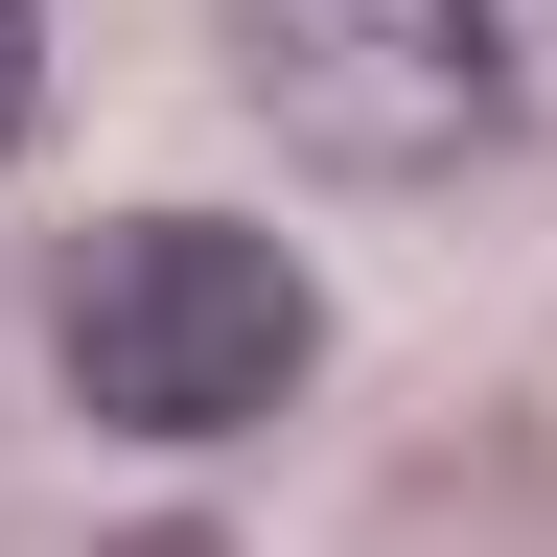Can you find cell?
I'll use <instances>...</instances> for the list:
<instances>
[{
	"label": "cell",
	"mask_w": 557,
	"mask_h": 557,
	"mask_svg": "<svg viewBox=\"0 0 557 557\" xmlns=\"http://www.w3.org/2000/svg\"><path fill=\"white\" fill-rule=\"evenodd\" d=\"M47 372L116 442H256L325 372V278L278 233H233V209H94L47 256Z\"/></svg>",
	"instance_id": "6da1fadb"
},
{
	"label": "cell",
	"mask_w": 557,
	"mask_h": 557,
	"mask_svg": "<svg viewBox=\"0 0 557 557\" xmlns=\"http://www.w3.org/2000/svg\"><path fill=\"white\" fill-rule=\"evenodd\" d=\"M233 94L348 186L557 163V0H233Z\"/></svg>",
	"instance_id": "7a4b0ae2"
},
{
	"label": "cell",
	"mask_w": 557,
	"mask_h": 557,
	"mask_svg": "<svg viewBox=\"0 0 557 557\" xmlns=\"http://www.w3.org/2000/svg\"><path fill=\"white\" fill-rule=\"evenodd\" d=\"M24 116H47V0H0V163H24Z\"/></svg>",
	"instance_id": "3957f363"
},
{
	"label": "cell",
	"mask_w": 557,
	"mask_h": 557,
	"mask_svg": "<svg viewBox=\"0 0 557 557\" xmlns=\"http://www.w3.org/2000/svg\"><path fill=\"white\" fill-rule=\"evenodd\" d=\"M94 557H233V534H163V511H139V534H94Z\"/></svg>",
	"instance_id": "277c9868"
}]
</instances>
